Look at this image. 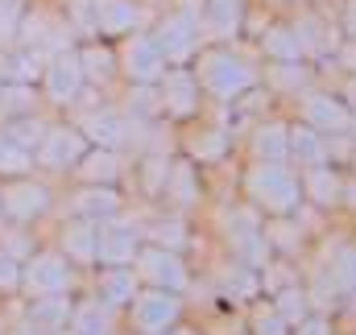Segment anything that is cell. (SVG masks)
<instances>
[{"instance_id":"1","label":"cell","mask_w":356,"mask_h":335,"mask_svg":"<svg viewBox=\"0 0 356 335\" xmlns=\"http://www.w3.org/2000/svg\"><path fill=\"white\" fill-rule=\"evenodd\" d=\"M83 63H79V54H54L50 63H46V71H42V87H46V99L50 104H71L79 91H83Z\"/></svg>"},{"instance_id":"2","label":"cell","mask_w":356,"mask_h":335,"mask_svg":"<svg viewBox=\"0 0 356 335\" xmlns=\"http://www.w3.org/2000/svg\"><path fill=\"white\" fill-rule=\"evenodd\" d=\"M21 286L29 294H63L71 286V265L58 252H38L25 269H21Z\"/></svg>"},{"instance_id":"3","label":"cell","mask_w":356,"mask_h":335,"mask_svg":"<svg viewBox=\"0 0 356 335\" xmlns=\"http://www.w3.org/2000/svg\"><path fill=\"white\" fill-rule=\"evenodd\" d=\"M83 154H88V141H83V133H75V129H46V137H42V145H38L42 166H50V170L75 166Z\"/></svg>"},{"instance_id":"4","label":"cell","mask_w":356,"mask_h":335,"mask_svg":"<svg viewBox=\"0 0 356 335\" xmlns=\"http://www.w3.org/2000/svg\"><path fill=\"white\" fill-rule=\"evenodd\" d=\"M124 67H129V75H133L137 83L158 79V71H162V50H158V42H149V38H133L129 50H124Z\"/></svg>"},{"instance_id":"5","label":"cell","mask_w":356,"mask_h":335,"mask_svg":"<svg viewBox=\"0 0 356 335\" xmlns=\"http://www.w3.org/2000/svg\"><path fill=\"white\" fill-rule=\"evenodd\" d=\"M0 203H4V211H8L13 220H33V215L46 211V190H42L38 182H17V186L4 190Z\"/></svg>"},{"instance_id":"6","label":"cell","mask_w":356,"mask_h":335,"mask_svg":"<svg viewBox=\"0 0 356 335\" xmlns=\"http://www.w3.org/2000/svg\"><path fill=\"white\" fill-rule=\"evenodd\" d=\"M133 319H137L141 332H162L175 319V298H166V294H141L137 307H133Z\"/></svg>"},{"instance_id":"7","label":"cell","mask_w":356,"mask_h":335,"mask_svg":"<svg viewBox=\"0 0 356 335\" xmlns=\"http://www.w3.org/2000/svg\"><path fill=\"white\" fill-rule=\"evenodd\" d=\"M95 25L99 33H129L137 25V8L129 0H95Z\"/></svg>"},{"instance_id":"8","label":"cell","mask_w":356,"mask_h":335,"mask_svg":"<svg viewBox=\"0 0 356 335\" xmlns=\"http://www.w3.org/2000/svg\"><path fill=\"white\" fill-rule=\"evenodd\" d=\"M133 252H137V240H133L124 228H104V232H95V256H99L104 265H124Z\"/></svg>"},{"instance_id":"9","label":"cell","mask_w":356,"mask_h":335,"mask_svg":"<svg viewBox=\"0 0 356 335\" xmlns=\"http://www.w3.org/2000/svg\"><path fill=\"white\" fill-rule=\"evenodd\" d=\"M38 67H42V54H38L33 46L4 54V79H8V83H33V79H38Z\"/></svg>"},{"instance_id":"10","label":"cell","mask_w":356,"mask_h":335,"mask_svg":"<svg viewBox=\"0 0 356 335\" xmlns=\"http://www.w3.org/2000/svg\"><path fill=\"white\" fill-rule=\"evenodd\" d=\"M67 319H71L67 298H58V294H38V302H33V323H38V332H54V327H63Z\"/></svg>"},{"instance_id":"11","label":"cell","mask_w":356,"mask_h":335,"mask_svg":"<svg viewBox=\"0 0 356 335\" xmlns=\"http://www.w3.org/2000/svg\"><path fill=\"white\" fill-rule=\"evenodd\" d=\"M203 79H207V87H216V91H236L241 83H249V75L232 58H211L207 71H203Z\"/></svg>"},{"instance_id":"12","label":"cell","mask_w":356,"mask_h":335,"mask_svg":"<svg viewBox=\"0 0 356 335\" xmlns=\"http://www.w3.org/2000/svg\"><path fill=\"white\" fill-rule=\"evenodd\" d=\"M25 170H29V149H21V145L0 129V174L17 178V174H25Z\"/></svg>"},{"instance_id":"13","label":"cell","mask_w":356,"mask_h":335,"mask_svg":"<svg viewBox=\"0 0 356 335\" xmlns=\"http://www.w3.org/2000/svg\"><path fill=\"white\" fill-rule=\"evenodd\" d=\"M141 265H145V273H149L154 281H170V286H182V269H178L175 256H166V252H145V256H141Z\"/></svg>"},{"instance_id":"14","label":"cell","mask_w":356,"mask_h":335,"mask_svg":"<svg viewBox=\"0 0 356 335\" xmlns=\"http://www.w3.org/2000/svg\"><path fill=\"white\" fill-rule=\"evenodd\" d=\"M162 46L170 50V58H182V54L191 50V17H175V21H166V29H162Z\"/></svg>"},{"instance_id":"15","label":"cell","mask_w":356,"mask_h":335,"mask_svg":"<svg viewBox=\"0 0 356 335\" xmlns=\"http://www.w3.org/2000/svg\"><path fill=\"white\" fill-rule=\"evenodd\" d=\"M4 133H8L21 149H33V145H42V137H46V129L38 124V116H17Z\"/></svg>"},{"instance_id":"16","label":"cell","mask_w":356,"mask_h":335,"mask_svg":"<svg viewBox=\"0 0 356 335\" xmlns=\"http://www.w3.org/2000/svg\"><path fill=\"white\" fill-rule=\"evenodd\" d=\"M99 290H104L108 302H129V298H133V277H129L124 269H104Z\"/></svg>"},{"instance_id":"17","label":"cell","mask_w":356,"mask_h":335,"mask_svg":"<svg viewBox=\"0 0 356 335\" xmlns=\"http://www.w3.org/2000/svg\"><path fill=\"white\" fill-rule=\"evenodd\" d=\"M75 332L79 335H108V315L99 302H83L75 311Z\"/></svg>"},{"instance_id":"18","label":"cell","mask_w":356,"mask_h":335,"mask_svg":"<svg viewBox=\"0 0 356 335\" xmlns=\"http://www.w3.org/2000/svg\"><path fill=\"white\" fill-rule=\"evenodd\" d=\"M67 252L75 261H91L95 256V232H91V224H71L67 228Z\"/></svg>"},{"instance_id":"19","label":"cell","mask_w":356,"mask_h":335,"mask_svg":"<svg viewBox=\"0 0 356 335\" xmlns=\"http://www.w3.org/2000/svg\"><path fill=\"white\" fill-rule=\"evenodd\" d=\"M88 129L99 145H116V141L124 137V120H120V116H95Z\"/></svg>"},{"instance_id":"20","label":"cell","mask_w":356,"mask_h":335,"mask_svg":"<svg viewBox=\"0 0 356 335\" xmlns=\"http://www.w3.org/2000/svg\"><path fill=\"white\" fill-rule=\"evenodd\" d=\"M79 63H83V75H88V79H104V75L112 71V54L99 50V46H88V50L79 54Z\"/></svg>"},{"instance_id":"21","label":"cell","mask_w":356,"mask_h":335,"mask_svg":"<svg viewBox=\"0 0 356 335\" xmlns=\"http://www.w3.org/2000/svg\"><path fill=\"white\" fill-rule=\"evenodd\" d=\"M79 211H83V215H112V211H116V195H112V190H88V195L79 199Z\"/></svg>"},{"instance_id":"22","label":"cell","mask_w":356,"mask_h":335,"mask_svg":"<svg viewBox=\"0 0 356 335\" xmlns=\"http://www.w3.org/2000/svg\"><path fill=\"white\" fill-rule=\"evenodd\" d=\"M79 162H83V174L95 178V182H99V178H116V158L104 154V149H99V154H83Z\"/></svg>"},{"instance_id":"23","label":"cell","mask_w":356,"mask_h":335,"mask_svg":"<svg viewBox=\"0 0 356 335\" xmlns=\"http://www.w3.org/2000/svg\"><path fill=\"white\" fill-rule=\"evenodd\" d=\"M21 0H0V38H17V21H21Z\"/></svg>"},{"instance_id":"24","label":"cell","mask_w":356,"mask_h":335,"mask_svg":"<svg viewBox=\"0 0 356 335\" xmlns=\"http://www.w3.org/2000/svg\"><path fill=\"white\" fill-rule=\"evenodd\" d=\"M13 286H21V265L8 252H0V290H13Z\"/></svg>"},{"instance_id":"25","label":"cell","mask_w":356,"mask_h":335,"mask_svg":"<svg viewBox=\"0 0 356 335\" xmlns=\"http://www.w3.org/2000/svg\"><path fill=\"white\" fill-rule=\"evenodd\" d=\"M211 17H216V25H232L236 21V4L232 0H216L211 4Z\"/></svg>"},{"instance_id":"26","label":"cell","mask_w":356,"mask_h":335,"mask_svg":"<svg viewBox=\"0 0 356 335\" xmlns=\"http://www.w3.org/2000/svg\"><path fill=\"white\" fill-rule=\"evenodd\" d=\"M166 87H175V108L178 112H186V108H191V91H186V79H182V75H170V83Z\"/></svg>"},{"instance_id":"27","label":"cell","mask_w":356,"mask_h":335,"mask_svg":"<svg viewBox=\"0 0 356 335\" xmlns=\"http://www.w3.org/2000/svg\"><path fill=\"white\" fill-rule=\"evenodd\" d=\"M13 335H42L38 327H21V332H13Z\"/></svg>"},{"instance_id":"28","label":"cell","mask_w":356,"mask_h":335,"mask_svg":"<svg viewBox=\"0 0 356 335\" xmlns=\"http://www.w3.org/2000/svg\"><path fill=\"white\" fill-rule=\"evenodd\" d=\"M182 335H186V332H182Z\"/></svg>"}]
</instances>
